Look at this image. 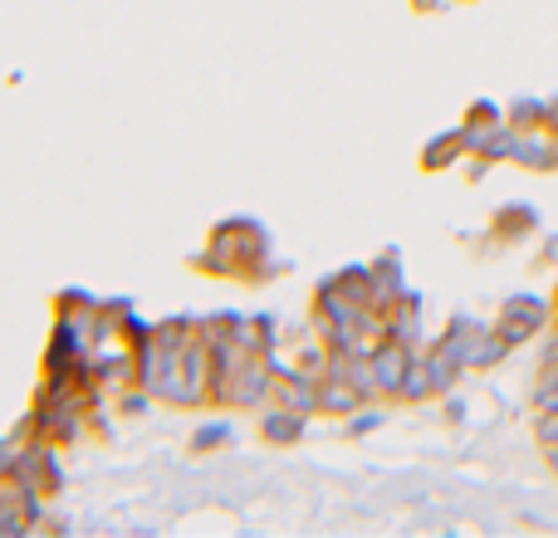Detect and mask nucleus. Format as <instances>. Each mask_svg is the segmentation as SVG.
I'll use <instances>...</instances> for the list:
<instances>
[]
</instances>
